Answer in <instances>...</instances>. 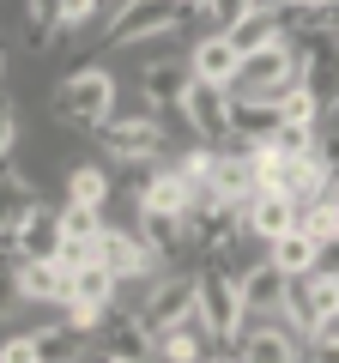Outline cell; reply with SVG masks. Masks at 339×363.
<instances>
[{
	"instance_id": "cell-1",
	"label": "cell",
	"mask_w": 339,
	"mask_h": 363,
	"mask_svg": "<svg viewBox=\"0 0 339 363\" xmlns=\"http://www.w3.org/2000/svg\"><path fill=\"white\" fill-rule=\"evenodd\" d=\"M97 145L109 157H164L170 152V133H164V116L152 104H133V109H109L97 121Z\"/></svg>"
},
{
	"instance_id": "cell-2",
	"label": "cell",
	"mask_w": 339,
	"mask_h": 363,
	"mask_svg": "<svg viewBox=\"0 0 339 363\" xmlns=\"http://www.w3.org/2000/svg\"><path fill=\"white\" fill-rule=\"evenodd\" d=\"M291 85H303V67H297V49H291V37L267 43V49L243 55V67H236L230 79V97H285Z\"/></svg>"
},
{
	"instance_id": "cell-3",
	"label": "cell",
	"mask_w": 339,
	"mask_h": 363,
	"mask_svg": "<svg viewBox=\"0 0 339 363\" xmlns=\"http://www.w3.org/2000/svg\"><path fill=\"white\" fill-rule=\"evenodd\" d=\"M188 0H128L121 13H109L104 25V43L109 49H133V43H152V37H170V30L188 25Z\"/></svg>"
},
{
	"instance_id": "cell-4",
	"label": "cell",
	"mask_w": 339,
	"mask_h": 363,
	"mask_svg": "<svg viewBox=\"0 0 339 363\" xmlns=\"http://www.w3.org/2000/svg\"><path fill=\"white\" fill-rule=\"evenodd\" d=\"M194 309H200V321H206L212 345H230V339L243 333V297H236V272L230 267L206 260V267L194 272Z\"/></svg>"
},
{
	"instance_id": "cell-5",
	"label": "cell",
	"mask_w": 339,
	"mask_h": 363,
	"mask_svg": "<svg viewBox=\"0 0 339 363\" xmlns=\"http://www.w3.org/2000/svg\"><path fill=\"white\" fill-rule=\"evenodd\" d=\"M109 109H116V79L104 67H79L55 85V116L73 121V128H97Z\"/></svg>"
},
{
	"instance_id": "cell-6",
	"label": "cell",
	"mask_w": 339,
	"mask_h": 363,
	"mask_svg": "<svg viewBox=\"0 0 339 363\" xmlns=\"http://www.w3.org/2000/svg\"><path fill=\"white\" fill-rule=\"evenodd\" d=\"M291 49H297L303 91L315 97V109H339V30H297Z\"/></svg>"
},
{
	"instance_id": "cell-7",
	"label": "cell",
	"mask_w": 339,
	"mask_h": 363,
	"mask_svg": "<svg viewBox=\"0 0 339 363\" xmlns=\"http://www.w3.org/2000/svg\"><path fill=\"white\" fill-rule=\"evenodd\" d=\"M279 309L291 315V333H297V339L333 327V321H339V272H321V267L303 272L297 291H285V303H279Z\"/></svg>"
},
{
	"instance_id": "cell-8",
	"label": "cell",
	"mask_w": 339,
	"mask_h": 363,
	"mask_svg": "<svg viewBox=\"0 0 339 363\" xmlns=\"http://www.w3.org/2000/svg\"><path fill=\"white\" fill-rule=\"evenodd\" d=\"M182 121L200 140H230V85H212V79H188L182 91Z\"/></svg>"
},
{
	"instance_id": "cell-9",
	"label": "cell",
	"mask_w": 339,
	"mask_h": 363,
	"mask_svg": "<svg viewBox=\"0 0 339 363\" xmlns=\"http://www.w3.org/2000/svg\"><path fill=\"white\" fill-rule=\"evenodd\" d=\"M97 260H104L109 272H116V279H145V272H152V242H145L140 230H97Z\"/></svg>"
},
{
	"instance_id": "cell-10",
	"label": "cell",
	"mask_w": 339,
	"mask_h": 363,
	"mask_svg": "<svg viewBox=\"0 0 339 363\" xmlns=\"http://www.w3.org/2000/svg\"><path fill=\"white\" fill-rule=\"evenodd\" d=\"M188 315H194V272H176V279H164V285L145 297L140 321H145V333H164V327L188 321Z\"/></svg>"
},
{
	"instance_id": "cell-11",
	"label": "cell",
	"mask_w": 339,
	"mask_h": 363,
	"mask_svg": "<svg viewBox=\"0 0 339 363\" xmlns=\"http://www.w3.org/2000/svg\"><path fill=\"white\" fill-rule=\"evenodd\" d=\"M291 224H297V200H291V194H279V188H255V194L243 200V230H255L261 242L285 236Z\"/></svg>"
},
{
	"instance_id": "cell-12",
	"label": "cell",
	"mask_w": 339,
	"mask_h": 363,
	"mask_svg": "<svg viewBox=\"0 0 339 363\" xmlns=\"http://www.w3.org/2000/svg\"><path fill=\"white\" fill-rule=\"evenodd\" d=\"M285 291H291V272L279 267L273 255L236 272V297H243V315H248V309H279V303H285Z\"/></svg>"
},
{
	"instance_id": "cell-13",
	"label": "cell",
	"mask_w": 339,
	"mask_h": 363,
	"mask_svg": "<svg viewBox=\"0 0 339 363\" xmlns=\"http://www.w3.org/2000/svg\"><path fill=\"white\" fill-rule=\"evenodd\" d=\"M285 121V109L273 97H230V140L236 145H267Z\"/></svg>"
},
{
	"instance_id": "cell-14",
	"label": "cell",
	"mask_w": 339,
	"mask_h": 363,
	"mask_svg": "<svg viewBox=\"0 0 339 363\" xmlns=\"http://www.w3.org/2000/svg\"><path fill=\"white\" fill-rule=\"evenodd\" d=\"M206 188L212 194H224V200H236L243 206L261 182H255V157H248V145H236L230 140V152H212V176H206Z\"/></svg>"
},
{
	"instance_id": "cell-15",
	"label": "cell",
	"mask_w": 339,
	"mask_h": 363,
	"mask_svg": "<svg viewBox=\"0 0 339 363\" xmlns=\"http://www.w3.org/2000/svg\"><path fill=\"white\" fill-rule=\"evenodd\" d=\"M97 333H104V357H116V363H133V357H145V351H152V333H145L140 315H116V309H104Z\"/></svg>"
},
{
	"instance_id": "cell-16",
	"label": "cell",
	"mask_w": 339,
	"mask_h": 363,
	"mask_svg": "<svg viewBox=\"0 0 339 363\" xmlns=\"http://www.w3.org/2000/svg\"><path fill=\"white\" fill-rule=\"evenodd\" d=\"M30 206H37V188L25 182V169H18V164L0 157V242H13V236H18V224H25Z\"/></svg>"
},
{
	"instance_id": "cell-17",
	"label": "cell",
	"mask_w": 339,
	"mask_h": 363,
	"mask_svg": "<svg viewBox=\"0 0 339 363\" xmlns=\"http://www.w3.org/2000/svg\"><path fill=\"white\" fill-rule=\"evenodd\" d=\"M133 212H140V236L152 242V255H182L188 248V218L182 212H164V206H145V200H133Z\"/></svg>"
},
{
	"instance_id": "cell-18",
	"label": "cell",
	"mask_w": 339,
	"mask_h": 363,
	"mask_svg": "<svg viewBox=\"0 0 339 363\" xmlns=\"http://www.w3.org/2000/svg\"><path fill=\"white\" fill-rule=\"evenodd\" d=\"M13 248H18V260H49V255H61V212L30 206L25 224H18V236H13Z\"/></svg>"
},
{
	"instance_id": "cell-19",
	"label": "cell",
	"mask_w": 339,
	"mask_h": 363,
	"mask_svg": "<svg viewBox=\"0 0 339 363\" xmlns=\"http://www.w3.org/2000/svg\"><path fill=\"white\" fill-rule=\"evenodd\" d=\"M188 79H194V67H188V61H157L152 73L140 79V104H152L157 116H164V109H176V104H182Z\"/></svg>"
},
{
	"instance_id": "cell-20",
	"label": "cell",
	"mask_w": 339,
	"mask_h": 363,
	"mask_svg": "<svg viewBox=\"0 0 339 363\" xmlns=\"http://www.w3.org/2000/svg\"><path fill=\"white\" fill-rule=\"evenodd\" d=\"M224 37H230L236 55H255V49H267V43H279V37H285V30H279V6L261 0L255 13H243L236 25H224Z\"/></svg>"
},
{
	"instance_id": "cell-21",
	"label": "cell",
	"mask_w": 339,
	"mask_h": 363,
	"mask_svg": "<svg viewBox=\"0 0 339 363\" xmlns=\"http://www.w3.org/2000/svg\"><path fill=\"white\" fill-rule=\"evenodd\" d=\"M230 345H236V357H248V363H285V357H303V339L285 333V327H255V333H236Z\"/></svg>"
},
{
	"instance_id": "cell-22",
	"label": "cell",
	"mask_w": 339,
	"mask_h": 363,
	"mask_svg": "<svg viewBox=\"0 0 339 363\" xmlns=\"http://www.w3.org/2000/svg\"><path fill=\"white\" fill-rule=\"evenodd\" d=\"M116 285H121V279L97 255H85V260L67 267V297H79V303H104V309H109V303H116Z\"/></svg>"
},
{
	"instance_id": "cell-23",
	"label": "cell",
	"mask_w": 339,
	"mask_h": 363,
	"mask_svg": "<svg viewBox=\"0 0 339 363\" xmlns=\"http://www.w3.org/2000/svg\"><path fill=\"white\" fill-rule=\"evenodd\" d=\"M188 67H194V79H212V85H230V79H236V67H243V55L230 49V37H224V30H212V37H200V43H194Z\"/></svg>"
},
{
	"instance_id": "cell-24",
	"label": "cell",
	"mask_w": 339,
	"mask_h": 363,
	"mask_svg": "<svg viewBox=\"0 0 339 363\" xmlns=\"http://www.w3.org/2000/svg\"><path fill=\"white\" fill-rule=\"evenodd\" d=\"M18 279H25V303H67V260H61V255L25 260Z\"/></svg>"
},
{
	"instance_id": "cell-25",
	"label": "cell",
	"mask_w": 339,
	"mask_h": 363,
	"mask_svg": "<svg viewBox=\"0 0 339 363\" xmlns=\"http://www.w3.org/2000/svg\"><path fill=\"white\" fill-rule=\"evenodd\" d=\"M97 230H104V206H85V200L61 206V248H97Z\"/></svg>"
},
{
	"instance_id": "cell-26",
	"label": "cell",
	"mask_w": 339,
	"mask_h": 363,
	"mask_svg": "<svg viewBox=\"0 0 339 363\" xmlns=\"http://www.w3.org/2000/svg\"><path fill=\"white\" fill-rule=\"evenodd\" d=\"M273 260L291 272V279H303V272H315V236L303 230V224H291L285 236H273Z\"/></svg>"
},
{
	"instance_id": "cell-27",
	"label": "cell",
	"mask_w": 339,
	"mask_h": 363,
	"mask_svg": "<svg viewBox=\"0 0 339 363\" xmlns=\"http://www.w3.org/2000/svg\"><path fill=\"white\" fill-rule=\"evenodd\" d=\"M145 206H164V212H188V200H194V188L182 182V169H157L152 188H145Z\"/></svg>"
},
{
	"instance_id": "cell-28",
	"label": "cell",
	"mask_w": 339,
	"mask_h": 363,
	"mask_svg": "<svg viewBox=\"0 0 339 363\" xmlns=\"http://www.w3.org/2000/svg\"><path fill=\"white\" fill-rule=\"evenodd\" d=\"M18 248L13 242H0V315H13L18 303H25V279H18Z\"/></svg>"
},
{
	"instance_id": "cell-29",
	"label": "cell",
	"mask_w": 339,
	"mask_h": 363,
	"mask_svg": "<svg viewBox=\"0 0 339 363\" xmlns=\"http://www.w3.org/2000/svg\"><path fill=\"white\" fill-rule=\"evenodd\" d=\"M55 30H61V0H30V49H49Z\"/></svg>"
},
{
	"instance_id": "cell-30",
	"label": "cell",
	"mask_w": 339,
	"mask_h": 363,
	"mask_svg": "<svg viewBox=\"0 0 339 363\" xmlns=\"http://www.w3.org/2000/svg\"><path fill=\"white\" fill-rule=\"evenodd\" d=\"M67 194L85 200V206H104V200H109V176H104L97 164H79V169H73V182H67Z\"/></svg>"
},
{
	"instance_id": "cell-31",
	"label": "cell",
	"mask_w": 339,
	"mask_h": 363,
	"mask_svg": "<svg viewBox=\"0 0 339 363\" xmlns=\"http://www.w3.org/2000/svg\"><path fill=\"white\" fill-rule=\"evenodd\" d=\"M37 357L43 363H61V357H79V327H37Z\"/></svg>"
},
{
	"instance_id": "cell-32",
	"label": "cell",
	"mask_w": 339,
	"mask_h": 363,
	"mask_svg": "<svg viewBox=\"0 0 339 363\" xmlns=\"http://www.w3.org/2000/svg\"><path fill=\"white\" fill-rule=\"evenodd\" d=\"M212 152H218V145H188V152H182V164H176V169H182L188 188H206V176H212Z\"/></svg>"
},
{
	"instance_id": "cell-33",
	"label": "cell",
	"mask_w": 339,
	"mask_h": 363,
	"mask_svg": "<svg viewBox=\"0 0 339 363\" xmlns=\"http://www.w3.org/2000/svg\"><path fill=\"white\" fill-rule=\"evenodd\" d=\"M279 109H285V121H321V109H315V97L303 85H291L285 97H279Z\"/></svg>"
},
{
	"instance_id": "cell-34",
	"label": "cell",
	"mask_w": 339,
	"mask_h": 363,
	"mask_svg": "<svg viewBox=\"0 0 339 363\" xmlns=\"http://www.w3.org/2000/svg\"><path fill=\"white\" fill-rule=\"evenodd\" d=\"M0 363H43V357H37V333H13V339H0Z\"/></svg>"
},
{
	"instance_id": "cell-35",
	"label": "cell",
	"mask_w": 339,
	"mask_h": 363,
	"mask_svg": "<svg viewBox=\"0 0 339 363\" xmlns=\"http://www.w3.org/2000/svg\"><path fill=\"white\" fill-rule=\"evenodd\" d=\"M104 13V0H61V30H79Z\"/></svg>"
},
{
	"instance_id": "cell-36",
	"label": "cell",
	"mask_w": 339,
	"mask_h": 363,
	"mask_svg": "<svg viewBox=\"0 0 339 363\" xmlns=\"http://www.w3.org/2000/svg\"><path fill=\"white\" fill-rule=\"evenodd\" d=\"M200 6H206V13L218 18V30H224V25H236V18H243V13H255L261 0H200Z\"/></svg>"
},
{
	"instance_id": "cell-37",
	"label": "cell",
	"mask_w": 339,
	"mask_h": 363,
	"mask_svg": "<svg viewBox=\"0 0 339 363\" xmlns=\"http://www.w3.org/2000/svg\"><path fill=\"white\" fill-rule=\"evenodd\" d=\"M303 357H321V363H339V333H333V327H321V333H309V345H303Z\"/></svg>"
},
{
	"instance_id": "cell-38",
	"label": "cell",
	"mask_w": 339,
	"mask_h": 363,
	"mask_svg": "<svg viewBox=\"0 0 339 363\" xmlns=\"http://www.w3.org/2000/svg\"><path fill=\"white\" fill-rule=\"evenodd\" d=\"M13 133H18V121H13V104L0 97V157L13 152Z\"/></svg>"
},
{
	"instance_id": "cell-39",
	"label": "cell",
	"mask_w": 339,
	"mask_h": 363,
	"mask_svg": "<svg viewBox=\"0 0 339 363\" xmlns=\"http://www.w3.org/2000/svg\"><path fill=\"white\" fill-rule=\"evenodd\" d=\"M297 6H333V0H297Z\"/></svg>"
},
{
	"instance_id": "cell-40",
	"label": "cell",
	"mask_w": 339,
	"mask_h": 363,
	"mask_svg": "<svg viewBox=\"0 0 339 363\" xmlns=\"http://www.w3.org/2000/svg\"><path fill=\"white\" fill-rule=\"evenodd\" d=\"M0 67H6V49H0Z\"/></svg>"
}]
</instances>
